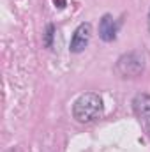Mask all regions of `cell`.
Segmentation results:
<instances>
[{
    "label": "cell",
    "mask_w": 150,
    "mask_h": 152,
    "mask_svg": "<svg viewBox=\"0 0 150 152\" xmlns=\"http://www.w3.org/2000/svg\"><path fill=\"white\" fill-rule=\"evenodd\" d=\"M104 115V103L99 94L87 92L81 94L73 104V117L81 124L95 122Z\"/></svg>",
    "instance_id": "obj_1"
},
{
    "label": "cell",
    "mask_w": 150,
    "mask_h": 152,
    "mask_svg": "<svg viewBox=\"0 0 150 152\" xmlns=\"http://www.w3.org/2000/svg\"><path fill=\"white\" fill-rule=\"evenodd\" d=\"M143 67H145L143 55L141 53H136V51H131V53L122 55L118 58V62H117V71H118V75L124 76V78L140 76L143 73Z\"/></svg>",
    "instance_id": "obj_2"
},
{
    "label": "cell",
    "mask_w": 150,
    "mask_h": 152,
    "mask_svg": "<svg viewBox=\"0 0 150 152\" xmlns=\"http://www.w3.org/2000/svg\"><path fill=\"white\" fill-rule=\"evenodd\" d=\"M133 108L138 118L141 120L145 131L150 134V96L149 94H138L133 99Z\"/></svg>",
    "instance_id": "obj_3"
},
{
    "label": "cell",
    "mask_w": 150,
    "mask_h": 152,
    "mask_svg": "<svg viewBox=\"0 0 150 152\" xmlns=\"http://www.w3.org/2000/svg\"><path fill=\"white\" fill-rule=\"evenodd\" d=\"M90 36H92V27L90 23H81L78 25V28L73 34V39H71V51L73 53H81L88 42H90Z\"/></svg>",
    "instance_id": "obj_4"
},
{
    "label": "cell",
    "mask_w": 150,
    "mask_h": 152,
    "mask_svg": "<svg viewBox=\"0 0 150 152\" xmlns=\"http://www.w3.org/2000/svg\"><path fill=\"white\" fill-rule=\"evenodd\" d=\"M99 37L104 42H111L117 37V23L111 14H104L99 21Z\"/></svg>",
    "instance_id": "obj_5"
},
{
    "label": "cell",
    "mask_w": 150,
    "mask_h": 152,
    "mask_svg": "<svg viewBox=\"0 0 150 152\" xmlns=\"http://www.w3.org/2000/svg\"><path fill=\"white\" fill-rule=\"evenodd\" d=\"M53 34H55V27H53V25H48L46 36H44V44H46V48H51V46H53Z\"/></svg>",
    "instance_id": "obj_6"
},
{
    "label": "cell",
    "mask_w": 150,
    "mask_h": 152,
    "mask_svg": "<svg viewBox=\"0 0 150 152\" xmlns=\"http://www.w3.org/2000/svg\"><path fill=\"white\" fill-rule=\"evenodd\" d=\"M55 4H58V5H57L58 9H64V7H66V0H55Z\"/></svg>",
    "instance_id": "obj_7"
},
{
    "label": "cell",
    "mask_w": 150,
    "mask_h": 152,
    "mask_svg": "<svg viewBox=\"0 0 150 152\" xmlns=\"http://www.w3.org/2000/svg\"><path fill=\"white\" fill-rule=\"evenodd\" d=\"M149 32H150V12H149Z\"/></svg>",
    "instance_id": "obj_8"
}]
</instances>
